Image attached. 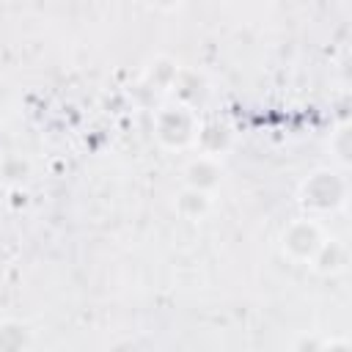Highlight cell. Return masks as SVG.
<instances>
[{
    "label": "cell",
    "mask_w": 352,
    "mask_h": 352,
    "mask_svg": "<svg viewBox=\"0 0 352 352\" xmlns=\"http://www.w3.org/2000/svg\"><path fill=\"white\" fill-rule=\"evenodd\" d=\"M151 3H154L157 8H165V11H170V8H176L182 0H151Z\"/></svg>",
    "instance_id": "cell-7"
},
{
    "label": "cell",
    "mask_w": 352,
    "mask_h": 352,
    "mask_svg": "<svg viewBox=\"0 0 352 352\" xmlns=\"http://www.w3.org/2000/svg\"><path fill=\"white\" fill-rule=\"evenodd\" d=\"M311 264L319 270V272H341L344 267H346V248L344 245H338L336 239H324L322 242V248H319V253L311 258Z\"/></svg>",
    "instance_id": "cell-4"
},
{
    "label": "cell",
    "mask_w": 352,
    "mask_h": 352,
    "mask_svg": "<svg viewBox=\"0 0 352 352\" xmlns=\"http://www.w3.org/2000/svg\"><path fill=\"white\" fill-rule=\"evenodd\" d=\"M344 179H338L330 170H319L302 184V204L314 209H336L344 201Z\"/></svg>",
    "instance_id": "cell-1"
},
{
    "label": "cell",
    "mask_w": 352,
    "mask_h": 352,
    "mask_svg": "<svg viewBox=\"0 0 352 352\" xmlns=\"http://www.w3.org/2000/svg\"><path fill=\"white\" fill-rule=\"evenodd\" d=\"M322 242H324V234H322V228H319L316 223H311V220H297V223H292L289 231L283 234V248H286V253H289L292 258H300V261H311V258L319 253Z\"/></svg>",
    "instance_id": "cell-2"
},
{
    "label": "cell",
    "mask_w": 352,
    "mask_h": 352,
    "mask_svg": "<svg viewBox=\"0 0 352 352\" xmlns=\"http://www.w3.org/2000/svg\"><path fill=\"white\" fill-rule=\"evenodd\" d=\"M209 206H212L209 192L195 190V187H184V192L176 198V209H179L184 217H190V220H195V217L206 214V209H209Z\"/></svg>",
    "instance_id": "cell-5"
},
{
    "label": "cell",
    "mask_w": 352,
    "mask_h": 352,
    "mask_svg": "<svg viewBox=\"0 0 352 352\" xmlns=\"http://www.w3.org/2000/svg\"><path fill=\"white\" fill-rule=\"evenodd\" d=\"M28 170H30V165L22 157H6L0 162V182L3 184H19L28 179Z\"/></svg>",
    "instance_id": "cell-6"
},
{
    "label": "cell",
    "mask_w": 352,
    "mask_h": 352,
    "mask_svg": "<svg viewBox=\"0 0 352 352\" xmlns=\"http://www.w3.org/2000/svg\"><path fill=\"white\" fill-rule=\"evenodd\" d=\"M184 179H187V187L209 192L220 182V168H217V162L212 157H198L184 168Z\"/></svg>",
    "instance_id": "cell-3"
}]
</instances>
